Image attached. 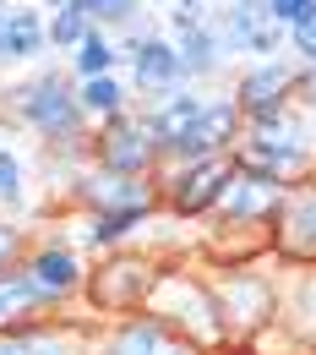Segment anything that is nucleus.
<instances>
[{"label":"nucleus","mask_w":316,"mask_h":355,"mask_svg":"<svg viewBox=\"0 0 316 355\" xmlns=\"http://www.w3.org/2000/svg\"><path fill=\"white\" fill-rule=\"evenodd\" d=\"M0 110L11 115V121H22L28 132H39L44 142H60V148H82L88 142V115H82V104H77V83L66 77V71H33V77H17V83H6L0 88Z\"/></svg>","instance_id":"f257e3e1"},{"label":"nucleus","mask_w":316,"mask_h":355,"mask_svg":"<svg viewBox=\"0 0 316 355\" xmlns=\"http://www.w3.org/2000/svg\"><path fill=\"white\" fill-rule=\"evenodd\" d=\"M142 311L158 317V322H169V328H175L180 339H191V345H224L229 339V322H224V311H219V295H213L202 279H191L185 268H164Z\"/></svg>","instance_id":"f03ea898"},{"label":"nucleus","mask_w":316,"mask_h":355,"mask_svg":"<svg viewBox=\"0 0 316 355\" xmlns=\"http://www.w3.org/2000/svg\"><path fill=\"white\" fill-rule=\"evenodd\" d=\"M158 137L147 126V115H120L109 126H98V142H93V164L98 170H115V175H136L147 180L153 159H158Z\"/></svg>","instance_id":"7ed1b4c3"},{"label":"nucleus","mask_w":316,"mask_h":355,"mask_svg":"<svg viewBox=\"0 0 316 355\" xmlns=\"http://www.w3.org/2000/svg\"><path fill=\"white\" fill-rule=\"evenodd\" d=\"M164 268L153 257H109V263L88 273V301L93 311H142Z\"/></svg>","instance_id":"20e7f679"},{"label":"nucleus","mask_w":316,"mask_h":355,"mask_svg":"<svg viewBox=\"0 0 316 355\" xmlns=\"http://www.w3.org/2000/svg\"><path fill=\"white\" fill-rule=\"evenodd\" d=\"M300 88V66H289V60H257V66H245L240 71V83H234V104H240V115H245V126H257V121H278L284 110H289V98Z\"/></svg>","instance_id":"39448f33"},{"label":"nucleus","mask_w":316,"mask_h":355,"mask_svg":"<svg viewBox=\"0 0 316 355\" xmlns=\"http://www.w3.org/2000/svg\"><path fill=\"white\" fill-rule=\"evenodd\" d=\"M28 279H33V290L44 295V311L49 306H66L71 295H82L88 290V273H82V257H77V246H66V241H44V246H33L28 257Z\"/></svg>","instance_id":"423d86ee"},{"label":"nucleus","mask_w":316,"mask_h":355,"mask_svg":"<svg viewBox=\"0 0 316 355\" xmlns=\"http://www.w3.org/2000/svg\"><path fill=\"white\" fill-rule=\"evenodd\" d=\"M77 202L88 214H147L153 208V186L136 180V175H115V170L88 164L77 175Z\"/></svg>","instance_id":"0eeeda50"},{"label":"nucleus","mask_w":316,"mask_h":355,"mask_svg":"<svg viewBox=\"0 0 316 355\" xmlns=\"http://www.w3.org/2000/svg\"><path fill=\"white\" fill-rule=\"evenodd\" d=\"M93 355H196L191 339H180L169 322H158V317H120L104 339H98V350Z\"/></svg>","instance_id":"6e6552de"},{"label":"nucleus","mask_w":316,"mask_h":355,"mask_svg":"<svg viewBox=\"0 0 316 355\" xmlns=\"http://www.w3.org/2000/svg\"><path fill=\"white\" fill-rule=\"evenodd\" d=\"M284 202H289L284 180L257 175V170H240V164H234L229 186L219 191V214H229V224H262V219H272Z\"/></svg>","instance_id":"1a4fd4ad"},{"label":"nucleus","mask_w":316,"mask_h":355,"mask_svg":"<svg viewBox=\"0 0 316 355\" xmlns=\"http://www.w3.org/2000/svg\"><path fill=\"white\" fill-rule=\"evenodd\" d=\"M234 175V159H202V164H180L175 175H169V208L175 214H207V208H219V191L229 186Z\"/></svg>","instance_id":"9d476101"},{"label":"nucleus","mask_w":316,"mask_h":355,"mask_svg":"<svg viewBox=\"0 0 316 355\" xmlns=\"http://www.w3.org/2000/svg\"><path fill=\"white\" fill-rule=\"evenodd\" d=\"M126 55H131V77H136V88L175 93V88L185 83V71H180V49H175V39H158V33H131Z\"/></svg>","instance_id":"9b49d317"},{"label":"nucleus","mask_w":316,"mask_h":355,"mask_svg":"<svg viewBox=\"0 0 316 355\" xmlns=\"http://www.w3.org/2000/svg\"><path fill=\"white\" fill-rule=\"evenodd\" d=\"M0 355H88V345L71 322H11L0 334Z\"/></svg>","instance_id":"f8f14e48"},{"label":"nucleus","mask_w":316,"mask_h":355,"mask_svg":"<svg viewBox=\"0 0 316 355\" xmlns=\"http://www.w3.org/2000/svg\"><path fill=\"white\" fill-rule=\"evenodd\" d=\"M213 295H219V311H224L229 328H262V322H272V284L257 279V273H229L224 290H213Z\"/></svg>","instance_id":"ddd939ff"},{"label":"nucleus","mask_w":316,"mask_h":355,"mask_svg":"<svg viewBox=\"0 0 316 355\" xmlns=\"http://www.w3.org/2000/svg\"><path fill=\"white\" fill-rule=\"evenodd\" d=\"M44 6H6V22H0V66H22V60H39L49 49L44 33Z\"/></svg>","instance_id":"4468645a"},{"label":"nucleus","mask_w":316,"mask_h":355,"mask_svg":"<svg viewBox=\"0 0 316 355\" xmlns=\"http://www.w3.org/2000/svg\"><path fill=\"white\" fill-rule=\"evenodd\" d=\"M202 115H207V98L191 93V88H175V93H164V98L147 110V126H153V137H158V148H169V142L185 137Z\"/></svg>","instance_id":"2eb2a0df"},{"label":"nucleus","mask_w":316,"mask_h":355,"mask_svg":"<svg viewBox=\"0 0 316 355\" xmlns=\"http://www.w3.org/2000/svg\"><path fill=\"white\" fill-rule=\"evenodd\" d=\"M278 241H284V252H295V257H316V186L295 191V197L278 208Z\"/></svg>","instance_id":"dca6fc26"},{"label":"nucleus","mask_w":316,"mask_h":355,"mask_svg":"<svg viewBox=\"0 0 316 355\" xmlns=\"http://www.w3.org/2000/svg\"><path fill=\"white\" fill-rule=\"evenodd\" d=\"M175 49H180L185 83H191V77H207V71H219V60L229 55L213 22H207V28H191V33H175Z\"/></svg>","instance_id":"f3484780"},{"label":"nucleus","mask_w":316,"mask_h":355,"mask_svg":"<svg viewBox=\"0 0 316 355\" xmlns=\"http://www.w3.org/2000/svg\"><path fill=\"white\" fill-rule=\"evenodd\" d=\"M77 104H82V115L93 126H109V121L126 115L131 93L120 88V77H93V83H77Z\"/></svg>","instance_id":"a211bd4d"},{"label":"nucleus","mask_w":316,"mask_h":355,"mask_svg":"<svg viewBox=\"0 0 316 355\" xmlns=\"http://www.w3.org/2000/svg\"><path fill=\"white\" fill-rule=\"evenodd\" d=\"M115 66H120V49H115V39H109L104 28H93L88 39L71 49V77H77V83H93V77H115Z\"/></svg>","instance_id":"6ab92c4d"},{"label":"nucleus","mask_w":316,"mask_h":355,"mask_svg":"<svg viewBox=\"0 0 316 355\" xmlns=\"http://www.w3.org/2000/svg\"><path fill=\"white\" fill-rule=\"evenodd\" d=\"M28 208V159L17 148H0V214H22Z\"/></svg>","instance_id":"aec40b11"},{"label":"nucleus","mask_w":316,"mask_h":355,"mask_svg":"<svg viewBox=\"0 0 316 355\" xmlns=\"http://www.w3.org/2000/svg\"><path fill=\"white\" fill-rule=\"evenodd\" d=\"M44 33H49V49H77L93 33V17L82 6H60V11H49Z\"/></svg>","instance_id":"412c9836"},{"label":"nucleus","mask_w":316,"mask_h":355,"mask_svg":"<svg viewBox=\"0 0 316 355\" xmlns=\"http://www.w3.org/2000/svg\"><path fill=\"white\" fill-rule=\"evenodd\" d=\"M93 17V28H131L136 22V0H77Z\"/></svg>","instance_id":"4be33fe9"},{"label":"nucleus","mask_w":316,"mask_h":355,"mask_svg":"<svg viewBox=\"0 0 316 355\" xmlns=\"http://www.w3.org/2000/svg\"><path fill=\"white\" fill-rule=\"evenodd\" d=\"M207 22H213L207 0H169V28H175V33H191V28H207Z\"/></svg>","instance_id":"5701e85b"},{"label":"nucleus","mask_w":316,"mask_h":355,"mask_svg":"<svg viewBox=\"0 0 316 355\" xmlns=\"http://www.w3.org/2000/svg\"><path fill=\"white\" fill-rule=\"evenodd\" d=\"M289 44H295V55L306 60V71H316V6L289 28Z\"/></svg>","instance_id":"b1692460"},{"label":"nucleus","mask_w":316,"mask_h":355,"mask_svg":"<svg viewBox=\"0 0 316 355\" xmlns=\"http://www.w3.org/2000/svg\"><path fill=\"white\" fill-rule=\"evenodd\" d=\"M311 6H316V0H268V17L284 28V33H289V28H295V22H300Z\"/></svg>","instance_id":"393cba45"},{"label":"nucleus","mask_w":316,"mask_h":355,"mask_svg":"<svg viewBox=\"0 0 316 355\" xmlns=\"http://www.w3.org/2000/svg\"><path fill=\"white\" fill-rule=\"evenodd\" d=\"M11 322H22V317H17V306H11V295H6V284H0V334H6Z\"/></svg>","instance_id":"a878e982"},{"label":"nucleus","mask_w":316,"mask_h":355,"mask_svg":"<svg viewBox=\"0 0 316 355\" xmlns=\"http://www.w3.org/2000/svg\"><path fill=\"white\" fill-rule=\"evenodd\" d=\"M11 142H17V121L0 110V148H11Z\"/></svg>","instance_id":"bb28decb"},{"label":"nucleus","mask_w":316,"mask_h":355,"mask_svg":"<svg viewBox=\"0 0 316 355\" xmlns=\"http://www.w3.org/2000/svg\"><path fill=\"white\" fill-rule=\"evenodd\" d=\"M44 11H60V6H77V0H39Z\"/></svg>","instance_id":"cd10ccee"},{"label":"nucleus","mask_w":316,"mask_h":355,"mask_svg":"<svg viewBox=\"0 0 316 355\" xmlns=\"http://www.w3.org/2000/svg\"><path fill=\"white\" fill-rule=\"evenodd\" d=\"M0 6H6V0H0Z\"/></svg>","instance_id":"c85d7f7f"}]
</instances>
